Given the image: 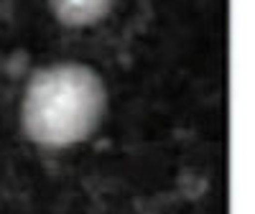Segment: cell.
<instances>
[{
  "mask_svg": "<svg viewBox=\"0 0 255 214\" xmlns=\"http://www.w3.org/2000/svg\"><path fill=\"white\" fill-rule=\"evenodd\" d=\"M49 5L61 26L84 28L100 23L113 10L115 0H49Z\"/></svg>",
  "mask_w": 255,
  "mask_h": 214,
  "instance_id": "obj_2",
  "label": "cell"
},
{
  "mask_svg": "<svg viewBox=\"0 0 255 214\" xmlns=\"http://www.w3.org/2000/svg\"><path fill=\"white\" fill-rule=\"evenodd\" d=\"M108 90L87 64H51L33 72L20 102V130L49 151L87 140L105 117Z\"/></svg>",
  "mask_w": 255,
  "mask_h": 214,
  "instance_id": "obj_1",
  "label": "cell"
}]
</instances>
